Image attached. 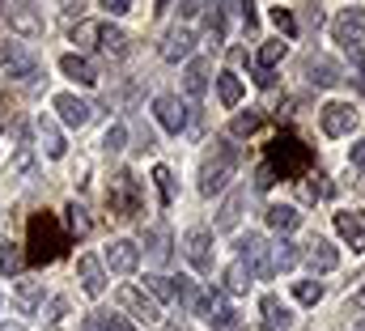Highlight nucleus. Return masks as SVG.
I'll use <instances>...</instances> for the list:
<instances>
[{
    "instance_id": "f257e3e1",
    "label": "nucleus",
    "mask_w": 365,
    "mask_h": 331,
    "mask_svg": "<svg viewBox=\"0 0 365 331\" xmlns=\"http://www.w3.org/2000/svg\"><path fill=\"white\" fill-rule=\"evenodd\" d=\"M268 166H272V174H280V178L310 174V145L297 132H280L272 145H268Z\"/></svg>"
},
{
    "instance_id": "f03ea898",
    "label": "nucleus",
    "mask_w": 365,
    "mask_h": 331,
    "mask_svg": "<svg viewBox=\"0 0 365 331\" xmlns=\"http://www.w3.org/2000/svg\"><path fill=\"white\" fill-rule=\"evenodd\" d=\"M68 247V234L60 230V221L51 217V213H34L30 217V255L26 259H34V263H51V259H60Z\"/></svg>"
},
{
    "instance_id": "7ed1b4c3",
    "label": "nucleus",
    "mask_w": 365,
    "mask_h": 331,
    "mask_svg": "<svg viewBox=\"0 0 365 331\" xmlns=\"http://www.w3.org/2000/svg\"><path fill=\"white\" fill-rule=\"evenodd\" d=\"M234 166H238V149L225 145V141H217L212 153H208L204 166H200V191H204V195H221L225 183L234 178Z\"/></svg>"
},
{
    "instance_id": "20e7f679",
    "label": "nucleus",
    "mask_w": 365,
    "mask_h": 331,
    "mask_svg": "<svg viewBox=\"0 0 365 331\" xmlns=\"http://www.w3.org/2000/svg\"><path fill=\"white\" fill-rule=\"evenodd\" d=\"M140 178L132 174V170H119V174H110V187H106V204H110V213L115 217H136L140 213Z\"/></svg>"
},
{
    "instance_id": "39448f33",
    "label": "nucleus",
    "mask_w": 365,
    "mask_h": 331,
    "mask_svg": "<svg viewBox=\"0 0 365 331\" xmlns=\"http://www.w3.org/2000/svg\"><path fill=\"white\" fill-rule=\"evenodd\" d=\"M331 34H336V43L349 51V56H361V34H365V9H344L340 17H336V26H331Z\"/></svg>"
},
{
    "instance_id": "423d86ee",
    "label": "nucleus",
    "mask_w": 365,
    "mask_h": 331,
    "mask_svg": "<svg viewBox=\"0 0 365 331\" xmlns=\"http://www.w3.org/2000/svg\"><path fill=\"white\" fill-rule=\"evenodd\" d=\"M0 64H4V73L13 77V81H38V60L21 47V43H4L0 47Z\"/></svg>"
},
{
    "instance_id": "0eeeda50",
    "label": "nucleus",
    "mask_w": 365,
    "mask_h": 331,
    "mask_svg": "<svg viewBox=\"0 0 365 331\" xmlns=\"http://www.w3.org/2000/svg\"><path fill=\"white\" fill-rule=\"evenodd\" d=\"M115 302H119L123 315H132V319H140V323H162V306H158L153 297H145V289H136V285H123Z\"/></svg>"
},
{
    "instance_id": "6e6552de",
    "label": "nucleus",
    "mask_w": 365,
    "mask_h": 331,
    "mask_svg": "<svg viewBox=\"0 0 365 331\" xmlns=\"http://www.w3.org/2000/svg\"><path fill=\"white\" fill-rule=\"evenodd\" d=\"M238 247H242L238 263H242V268H247V272H251L255 280H272L276 272H272V263H268V243H264L259 234H247V238H242Z\"/></svg>"
},
{
    "instance_id": "1a4fd4ad",
    "label": "nucleus",
    "mask_w": 365,
    "mask_h": 331,
    "mask_svg": "<svg viewBox=\"0 0 365 331\" xmlns=\"http://www.w3.org/2000/svg\"><path fill=\"white\" fill-rule=\"evenodd\" d=\"M319 123H323L327 136H349V132L357 128V111H353L349 102H327V106L319 111Z\"/></svg>"
},
{
    "instance_id": "9d476101",
    "label": "nucleus",
    "mask_w": 365,
    "mask_h": 331,
    "mask_svg": "<svg viewBox=\"0 0 365 331\" xmlns=\"http://www.w3.org/2000/svg\"><path fill=\"white\" fill-rule=\"evenodd\" d=\"M51 106H56V115L68 123V128H86L93 115V106L86 102V98H77V93H56L51 98Z\"/></svg>"
},
{
    "instance_id": "9b49d317",
    "label": "nucleus",
    "mask_w": 365,
    "mask_h": 331,
    "mask_svg": "<svg viewBox=\"0 0 365 331\" xmlns=\"http://www.w3.org/2000/svg\"><path fill=\"white\" fill-rule=\"evenodd\" d=\"M182 250H187V259H191L195 272H212V234L208 230H191L182 238Z\"/></svg>"
},
{
    "instance_id": "f8f14e48",
    "label": "nucleus",
    "mask_w": 365,
    "mask_h": 331,
    "mask_svg": "<svg viewBox=\"0 0 365 331\" xmlns=\"http://www.w3.org/2000/svg\"><path fill=\"white\" fill-rule=\"evenodd\" d=\"M4 17H9V30H13V34H21V39H43V17H38L30 4H13V9H4Z\"/></svg>"
},
{
    "instance_id": "ddd939ff",
    "label": "nucleus",
    "mask_w": 365,
    "mask_h": 331,
    "mask_svg": "<svg viewBox=\"0 0 365 331\" xmlns=\"http://www.w3.org/2000/svg\"><path fill=\"white\" fill-rule=\"evenodd\" d=\"M153 115H158V123H162L166 132H175V136L187 128V106H182L175 93H162V98L153 102Z\"/></svg>"
},
{
    "instance_id": "4468645a",
    "label": "nucleus",
    "mask_w": 365,
    "mask_h": 331,
    "mask_svg": "<svg viewBox=\"0 0 365 331\" xmlns=\"http://www.w3.org/2000/svg\"><path fill=\"white\" fill-rule=\"evenodd\" d=\"M136 263H140V247H136V243H128V238H115V243L106 247V268H110V272L128 276V272H136Z\"/></svg>"
},
{
    "instance_id": "2eb2a0df",
    "label": "nucleus",
    "mask_w": 365,
    "mask_h": 331,
    "mask_svg": "<svg viewBox=\"0 0 365 331\" xmlns=\"http://www.w3.org/2000/svg\"><path fill=\"white\" fill-rule=\"evenodd\" d=\"M336 234H340L353 250H365V213H357V208L336 213Z\"/></svg>"
},
{
    "instance_id": "dca6fc26",
    "label": "nucleus",
    "mask_w": 365,
    "mask_h": 331,
    "mask_svg": "<svg viewBox=\"0 0 365 331\" xmlns=\"http://www.w3.org/2000/svg\"><path fill=\"white\" fill-rule=\"evenodd\" d=\"M77 276H81V289H86L90 297H102L106 272H102V259H98V255H81V259H77Z\"/></svg>"
},
{
    "instance_id": "f3484780",
    "label": "nucleus",
    "mask_w": 365,
    "mask_h": 331,
    "mask_svg": "<svg viewBox=\"0 0 365 331\" xmlns=\"http://www.w3.org/2000/svg\"><path fill=\"white\" fill-rule=\"evenodd\" d=\"M195 315H200V319H208V323H217V327H230V323H234V306H230L221 293H208V297H200Z\"/></svg>"
},
{
    "instance_id": "a211bd4d",
    "label": "nucleus",
    "mask_w": 365,
    "mask_h": 331,
    "mask_svg": "<svg viewBox=\"0 0 365 331\" xmlns=\"http://www.w3.org/2000/svg\"><path fill=\"white\" fill-rule=\"evenodd\" d=\"M60 73H64L68 81H77V85H98V73H93V64L86 60V56H77V51L60 56Z\"/></svg>"
},
{
    "instance_id": "6ab92c4d",
    "label": "nucleus",
    "mask_w": 365,
    "mask_h": 331,
    "mask_svg": "<svg viewBox=\"0 0 365 331\" xmlns=\"http://www.w3.org/2000/svg\"><path fill=\"white\" fill-rule=\"evenodd\" d=\"M191 30H182V26H175V30H166V39H162V60H187L191 56Z\"/></svg>"
},
{
    "instance_id": "aec40b11",
    "label": "nucleus",
    "mask_w": 365,
    "mask_h": 331,
    "mask_svg": "<svg viewBox=\"0 0 365 331\" xmlns=\"http://www.w3.org/2000/svg\"><path fill=\"white\" fill-rule=\"evenodd\" d=\"M306 263H310L314 272H331V268L340 263V250L331 247L327 238H314V243L306 247Z\"/></svg>"
},
{
    "instance_id": "412c9836",
    "label": "nucleus",
    "mask_w": 365,
    "mask_h": 331,
    "mask_svg": "<svg viewBox=\"0 0 365 331\" xmlns=\"http://www.w3.org/2000/svg\"><path fill=\"white\" fill-rule=\"evenodd\" d=\"M259 310H264V319H268V331H289V327H293V315H289V306H284L280 297H272V293L259 302Z\"/></svg>"
},
{
    "instance_id": "4be33fe9",
    "label": "nucleus",
    "mask_w": 365,
    "mask_h": 331,
    "mask_svg": "<svg viewBox=\"0 0 365 331\" xmlns=\"http://www.w3.org/2000/svg\"><path fill=\"white\" fill-rule=\"evenodd\" d=\"M145 247H149L153 263H170V234H166V225H149L145 230Z\"/></svg>"
},
{
    "instance_id": "5701e85b",
    "label": "nucleus",
    "mask_w": 365,
    "mask_h": 331,
    "mask_svg": "<svg viewBox=\"0 0 365 331\" xmlns=\"http://www.w3.org/2000/svg\"><path fill=\"white\" fill-rule=\"evenodd\" d=\"M98 47H102L110 60H123V56H128V34L115 30V26H98Z\"/></svg>"
},
{
    "instance_id": "b1692460",
    "label": "nucleus",
    "mask_w": 365,
    "mask_h": 331,
    "mask_svg": "<svg viewBox=\"0 0 365 331\" xmlns=\"http://www.w3.org/2000/svg\"><path fill=\"white\" fill-rule=\"evenodd\" d=\"M13 302H17V310H21V315H34V310L43 306V280H21Z\"/></svg>"
},
{
    "instance_id": "393cba45",
    "label": "nucleus",
    "mask_w": 365,
    "mask_h": 331,
    "mask_svg": "<svg viewBox=\"0 0 365 331\" xmlns=\"http://www.w3.org/2000/svg\"><path fill=\"white\" fill-rule=\"evenodd\" d=\"M90 230H93L90 213H86L81 204H68V208H64V234H68V238H86Z\"/></svg>"
},
{
    "instance_id": "a878e982",
    "label": "nucleus",
    "mask_w": 365,
    "mask_h": 331,
    "mask_svg": "<svg viewBox=\"0 0 365 331\" xmlns=\"http://www.w3.org/2000/svg\"><path fill=\"white\" fill-rule=\"evenodd\" d=\"M242 204H247V191H230L225 204H221V217H217V230H234L238 217H242Z\"/></svg>"
},
{
    "instance_id": "bb28decb",
    "label": "nucleus",
    "mask_w": 365,
    "mask_h": 331,
    "mask_svg": "<svg viewBox=\"0 0 365 331\" xmlns=\"http://www.w3.org/2000/svg\"><path fill=\"white\" fill-rule=\"evenodd\" d=\"M268 225L280 230V234H293V230L302 225V213L289 208V204H272V208H268Z\"/></svg>"
},
{
    "instance_id": "cd10ccee",
    "label": "nucleus",
    "mask_w": 365,
    "mask_h": 331,
    "mask_svg": "<svg viewBox=\"0 0 365 331\" xmlns=\"http://www.w3.org/2000/svg\"><path fill=\"white\" fill-rule=\"evenodd\" d=\"M306 73H310V81H314V85H336V81H340V68H336L327 56H310Z\"/></svg>"
},
{
    "instance_id": "c85d7f7f",
    "label": "nucleus",
    "mask_w": 365,
    "mask_h": 331,
    "mask_svg": "<svg viewBox=\"0 0 365 331\" xmlns=\"http://www.w3.org/2000/svg\"><path fill=\"white\" fill-rule=\"evenodd\" d=\"M182 89H187L191 98H200V93L208 89V64H204V60H191V64H187V73H182Z\"/></svg>"
},
{
    "instance_id": "c756f323",
    "label": "nucleus",
    "mask_w": 365,
    "mask_h": 331,
    "mask_svg": "<svg viewBox=\"0 0 365 331\" xmlns=\"http://www.w3.org/2000/svg\"><path fill=\"white\" fill-rule=\"evenodd\" d=\"M38 141H43L47 158H64V136H60V128L51 119H38Z\"/></svg>"
},
{
    "instance_id": "7c9ffc66",
    "label": "nucleus",
    "mask_w": 365,
    "mask_h": 331,
    "mask_svg": "<svg viewBox=\"0 0 365 331\" xmlns=\"http://www.w3.org/2000/svg\"><path fill=\"white\" fill-rule=\"evenodd\" d=\"M21 268H26V250L17 247V243H4L0 247V272L4 276H21Z\"/></svg>"
},
{
    "instance_id": "2f4dec72",
    "label": "nucleus",
    "mask_w": 365,
    "mask_h": 331,
    "mask_svg": "<svg viewBox=\"0 0 365 331\" xmlns=\"http://www.w3.org/2000/svg\"><path fill=\"white\" fill-rule=\"evenodd\" d=\"M217 98H221L225 106H238V102H242V81H238L234 73H221V77H217Z\"/></svg>"
},
{
    "instance_id": "473e14b6",
    "label": "nucleus",
    "mask_w": 365,
    "mask_h": 331,
    "mask_svg": "<svg viewBox=\"0 0 365 331\" xmlns=\"http://www.w3.org/2000/svg\"><path fill=\"white\" fill-rule=\"evenodd\" d=\"M145 289H149V297H153V302H170V297H175V280H170V276H162V272L145 276Z\"/></svg>"
},
{
    "instance_id": "72a5a7b5",
    "label": "nucleus",
    "mask_w": 365,
    "mask_h": 331,
    "mask_svg": "<svg viewBox=\"0 0 365 331\" xmlns=\"http://www.w3.org/2000/svg\"><path fill=\"white\" fill-rule=\"evenodd\" d=\"M284 51H289V43H280V39L264 43V47H259V73H272L276 64L284 60Z\"/></svg>"
},
{
    "instance_id": "f704fd0d",
    "label": "nucleus",
    "mask_w": 365,
    "mask_h": 331,
    "mask_svg": "<svg viewBox=\"0 0 365 331\" xmlns=\"http://www.w3.org/2000/svg\"><path fill=\"white\" fill-rule=\"evenodd\" d=\"M251 280H255V276H251L242 263H230V272H225V293H247Z\"/></svg>"
},
{
    "instance_id": "c9c22d12",
    "label": "nucleus",
    "mask_w": 365,
    "mask_h": 331,
    "mask_svg": "<svg viewBox=\"0 0 365 331\" xmlns=\"http://www.w3.org/2000/svg\"><path fill=\"white\" fill-rule=\"evenodd\" d=\"M73 43H77L81 51L98 47V21H77V26H73ZM81 51H77V56H81Z\"/></svg>"
},
{
    "instance_id": "e433bc0d",
    "label": "nucleus",
    "mask_w": 365,
    "mask_h": 331,
    "mask_svg": "<svg viewBox=\"0 0 365 331\" xmlns=\"http://www.w3.org/2000/svg\"><path fill=\"white\" fill-rule=\"evenodd\" d=\"M268 263H272V272H280V268H293V263H297V250H293V243H284V238H280V243L272 247V259H268Z\"/></svg>"
},
{
    "instance_id": "4c0bfd02",
    "label": "nucleus",
    "mask_w": 365,
    "mask_h": 331,
    "mask_svg": "<svg viewBox=\"0 0 365 331\" xmlns=\"http://www.w3.org/2000/svg\"><path fill=\"white\" fill-rule=\"evenodd\" d=\"M293 293H297V302H302V306L323 302V285H319V280H297V285H293Z\"/></svg>"
},
{
    "instance_id": "58836bf2",
    "label": "nucleus",
    "mask_w": 365,
    "mask_h": 331,
    "mask_svg": "<svg viewBox=\"0 0 365 331\" xmlns=\"http://www.w3.org/2000/svg\"><path fill=\"white\" fill-rule=\"evenodd\" d=\"M153 178H158L162 204H175V174H170V166H158V170H153Z\"/></svg>"
},
{
    "instance_id": "ea45409f",
    "label": "nucleus",
    "mask_w": 365,
    "mask_h": 331,
    "mask_svg": "<svg viewBox=\"0 0 365 331\" xmlns=\"http://www.w3.org/2000/svg\"><path fill=\"white\" fill-rule=\"evenodd\" d=\"M175 297H179L182 306H187V310L195 315V306H200V289H195V285H191L187 276H179V285H175Z\"/></svg>"
},
{
    "instance_id": "a19ab883",
    "label": "nucleus",
    "mask_w": 365,
    "mask_h": 331,
    "mask_svg": "<svg viewBox=\"0 0 365 331\" xmlns=\"http://www.w3.org/2000/svg\"><path fill=\"white\" fill-rule=\"evenodd\" d=\"M272 26L284 34V39H293V34H297V17H293L289 9H280V4L272 9Z\"/></svg>"
},
{
    "instance_id": "79ce46f5",
    "label": "nucleus",
    "mask_w": 365,
    "mask_h": 331,
    "mask_svg": "<svg viewBox=\"0 0 365 331\" xmlns=\"http://www.w3.org/2000/svg\"><path fill=\"white\" fill-rule=\"evenodd\" d=\"M102 145H106L110 153H119V149L128 145V128H123V123H110V128H106V136H102Z\"/></svg>"
},
{
    "instance_id": "37998d69",
    "label": "nucleus",
    "mask_w": 365,
    "mask_h": 331,
    "mask_svg": "<svg viewBox=\"0 0 365 331\" xmlns=\"http://www.w3.org/2000/svg\"><path fill=\"white\" fill-rule=\"evenodd\" d=\"M259 123H264L259 115H238V119L230 123V132H234V136H251V132H259Z\"/></svg>"
},
{
    "instance_id": "c03bdc74",
    "label": "nucleus",
    "mask_w": 365,
    "mask_h": 331,
    "mask_svg": "<svg viewBox=\"0 0 365 331\" xmlns=\"http://www.w3.org/2000/svg\"><path fill=\"white\" fill-rule=\"evenodd\" d=\"M30 166H34V149H30V145H21V149H17V158H13V166H9V174H26Z\"/></svg>"
},
{
    "instance_id": "a18cd8bd",
    "label": "nucleus",
    "mask_w": 365,
    "mask_h": 331,
    "mask_svg": "<svg viewBox=\"0 0 365 331\" xmlns=\"http://www.w3.org/2000/svg\"><path fill=\"white\" fill-rule=\"evenodd\" d=\"M221 39H225V17L221 13H208V43L221 47Z\"/></svg>"
},
{
    "instance_id": "49530a36",
    "label": "nucleus",
    "mask_w": 365,
    "mask_h": 331,
    "mask_svg": "<svg viewBox=\"0 0 365 331\" xmlns=\"http://www.w3.org/2000/svg\"><path fill=\"white\" fill-rule=\"evenodd\" d=\"M302 178H310V183H302V195H306V200L327 195V183H319V174H302Z\"/></svg>"
},
{
    "instance_id": "de8ad7c7",
    "label": "nucleus",
    "mask_w": 365,
    "mask_h": 331,
    "mask_svg": "<svg viewBox=\"0 0 365 331\" xmlns=\"http://www.w3.org/2000/svg\"><path fill=\"white\" fill-rule=\"evenodd\" d=\"M102 9H106L110 17H123V13H132V4H128V0H102Z\"/></svg>"
},
{
    "instance_id": "09e8293b",
    "label": "nucleus",
    "mask_w": 365,
    "mask_h": 331,
    "mask_svg": "<svg viewBox=\"0 0 365 331\" xmlns=\"http://www.w3.org/2000/svg\"><path fill=\"white\" fill-rule=\"evenodd\" d=\"M102 323H106V331H136L128 319H123V315H110V319H102Z\"/></svg>"
},
{
    "instance_id": "8fccbe9b",
    "label": "nucleus",
    "mask_w": 365,
    "mask_h": 331,
    "mask_svg": "<svg viewBox=\"0 0 365 331\" xmlns=\"http://www.w3.org/2000/svg\"><path fill=\"white\" fill-rule=\"evenodd\" d=\"M208 4H195V0H187V4H179V17H200Z\"/></svg>"
},
{
    "instance_id": "3c124183",
    "label": "nucleus",
    "mask_w": 365,
    "mask_h": 331,
    "mask_svg": "<svg viewBox=\"0 0 365 331\" xmlns=\"http://www.w3.org/2000/svg\"><path fill=\"white\" fill-rule=\"evenodd\" d=\"M64 310H68V302H64V297H56V302H51V306H47V319H51V323H56V319H60V315H64Z\"/></svg>"
},
{
    "instance_id": "603ef678",
    "label": "nucleus",
    "mask_w": 365,
    "mask_h": 331,
    "mask_svg": "<svg viewBox=\"0 0 365 331\" xmlns=\"http://www.w3.org/2000/svg\"><path fill=\"white\" fill-rule=\"evenodd\" d=\"M272 183H276L272 166H259V178H255V187H272Z\"/></svg>"
},
{
    "instance_id": "864d4df0",
    "label": "nucleus",
    "mask_w": 365,
    "mask_h": 331,
    "mask_svg": "<svg viewBox=\"0 0 365 331\" xmlns=\"http://www.w3.org/2000/svg\"><path fill=\"white\" fill-rule=\"evenodd\" d=\"M353 166H357V170H365V141H357V145H353Z\"/></svg>"
},
{
    "instance_id": "5fc2aeb1",
    "label": "nucleus",
    "mask_w": 365,
    "mask_h": 331,
    "mask_svg": "<svg viewBox=\"0 0 365 331\" xmlns=\"http://www.w3.org/2000/svg\"><path fill=\"white\" fill-rule=\"evenodd\" d=\"M86 331H106V323H102L98 315H90V319H86Z\"/></svg>"
},
{
    "instance_id": "6e6d98bb",
    "label": "nucleus",
    "mask_w": 365,
    "mask_h": 331,
    "mask_svg": "<svg viewBox=\"0 0 365 331\" xmlns=\"http://www.w3.org/2000/svg\"><path fill=\"white\" fill-rule=\"evenodd\" d=\"M353 306H357V310H365V289L357 293V297H353Z\"/></svg>"
},
{
    "instance_id": "4d7b16f0",
    "label": "nucleus",
    "mask_w": 365,
    "mask_h": 331,
    "mask_svg": "<svg viewBox=\"0 0 365 331\" xmlns=\"http://www.w3.org/2000/svg\"><path fill=\"white\" fill-rule=\"evenodd\" d=\"M0 331H26L21 323H0Z\"/></svg>"
},
{
    "instance_id": "13d9d810",
    "label": "nucleus",
    "mask_w": 365,
    "mask_h": 331,
    "mask_svg": "<svg viewBox=\"0 0 365 331\" xmlns=\"http://www.w3.org/2000/svg\"><path fill=\"white\" fill-rule=\"evenodd\" d=\"M361 89H365V60H361Z\"/></svg>"
},
{
    "instance_id": "bf43d9fd",
    "label": "nucleus",
    "mask_w": 365,
    "mask_h": 331,
    "mask_svg": "<svg viewBox=\"0 0 365 331\" xmlns=\"http://www.w3.org/2000/svg\"><path fill=\"white\" fill-rule=\"evenodd\" d=\"M251 331H268V327H251Z\"/></svg>"
},
{
    "instance_id": "052dcab7",
    "label": "nucleus",
    "mask_w": 365,
    "mask_h": 331,
    "mask_svg": "<svg viewBox=\"0 0 365 331\" xmlns=\"http://www.w3.org/2000/svg\"><path fill=\"white\" fill-rule=\"evenodd\" d=\"M357 331H365V323H361V327H357Z\"/></svg>"
},
{
    "instance_id": "680f3d73",
    "label": "nucleus",
    "mask_w": 365,
    "mask_h": 331,
    "mask_svg": "<svg viewBox=\"0 0 365 331\" xmlns=\"http://www.w3.org/2000/svg\"><path fill=\"white\" fill-rule=\"evenodd\" d=\"M0 13H4V4H0Z\"/></svg>"
},
{
    "instance_id": "e2e57ef3",
    "label": "nucleus",
    "mask_w": 365,
    "mask_h": 331,
    "mask_svg": "<svg viewBox=\"0 0 365 331\" xmlns=\"http://www.w3.org/2000/svg\"><path fill=\"white\" fill-rule=\"evenodd\" d=\"M51 331H60V327H51Z\"/></svg>"
}]
</instances>
